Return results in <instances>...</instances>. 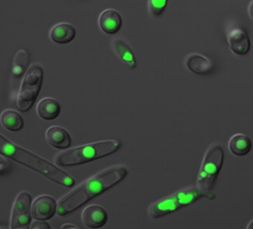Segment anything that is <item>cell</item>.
<instances>
[{
  "label": "cell",
  "instance_id": "cell-22",
  "mask_svg": "<svg viewBox=\"0 0 253 229\" xmlns=\"http://www.w3.org/2000/svg\"><path fill=\"white\" fill-rule=\"evenodd\" d=\"M31 229H50V226H49L47 223H45L44 221H42V220H36L35 222H33V223H32Z\"/></svg>",
  "mask_w": 253,
  "mask_h": 229
},
{
  "label": "cell",
  "instance_id": "cell-23",
  "mask_svg": "<svg viewBox=\"0 0 253 229\" xmlns=\"http://www.w3.org/2000/svg\"><path fill=\"white\" fill-rule=\"evenodd\" d=\"M9 166V164L7 163V161H6V159L3 157V155L1 156V174L3 175V173L5 174L6 173V167Z\"/></svg>",
  "mask_w": 253,
  "mask_h": 229
},
{
  "label": "cell",
  "instance_id": "cell-19",
  "mask_svg": "<svg viewBox=\"0 0 253 229\" xmlns=\"http://www.w3.org/2000/svg\"><path fill=\"white\" fill-rule=\"evenodd\" d=\"M0 122L2 126L10 131H19L24 126V120L21 115L12 110H6L2 113Z\"/></svg>",
  "mask_w": 253,
  "mask_h": 229
},
{
  "label": "cell",
  "instance_id": "cell-20",
  "mask_svg": "<svg viewBox=\"0 0 253 229\" xmlns=\"http://www.w3.org/2000/svg\"><path fill=\"white\" fill-rule=\"evenodd\" d=\"M28 64V52L25 50H19L14 59L12 74L15 76H21L22 74L25 71V67Z\"/></svg>",
  "mask_w": 253,
  "mask_h": 229
},
{
  "label": "cell",
  "instance_id": "cell-4",
  "mask_svg": "<svg viewBox=\"0 0 253 229\" xmlns=\"http://www.w3.org/2000/svg\"><path fill=\"white\" fill-rule=\"evenodd\" d=\"M224 162V150L219 145H211L205 153L200 173L197 178V187L205 193H211L216 177Z\"/></svg>",
  "mask_w": 253,
  "mask_h": 229
},
{
  "label": "cell",
  "instance_id": "cell-26",
  "mask_svg": "<svg viewBox=\"0 0 253 229\" xmlns=\"http://www.w3.org/2000/svg\"><path fill=\"white\" fill-rule=\"evenodd\" d=\"M248 229H253V221H252V222L249 224Z\"/></svg>",
  "mask_w": 253,
  "mask_h": 229
},
{
  "label": "cell",
  "instance_id": "cell-24",
  "mask_svg": "<svg viewBox=\"0 0 253 229\" xmlns=\"http://www.w3.org/2000/svg\"><path fill=\"white\" fill-rule=\"evenodd\" d=\"M62 229H78L79 228L77 227V226H75V225H71V224H66V225H63V227H62Z\"/></svg>",
  "mask_w": 253,
  "mask_h": 229
},
{
  "label": "cell",
  "instance_id": "cell-10",
  "mask_svg": "<svg viewBox=\"0 0 253 229\" xmlns=\"http://www.w3.org/2000/svg\"><path fill=\"white\" fill-rule=\"evenodd\" d=\"M111 47L116 56L120 59V61L126 65L129 70H133L136 68L137 63L133 51L126 44V42L121 38L115 37L111 41Z\"/></svg>",
  "mask_w": 253,
  "mask_h": 229
},
{
  "label": "cell",
  "instance_id": "cell-8",
  "mask_svg": "<svg viewBox=\"0 0 253 229\" xmlns=\"http://www.w3.org/2000/svg\"><path fill=\"white\" fill-rule=\"evenodd\" d=\"M57 203L49 195H40L36 198L32 206V218L46 221L52 218L57 212Z\"/></svg>",
  "mask_w": 253,
  "mask_h": 229
},
{
  "label": "cell",
  "instance_id": "cell-15",
  "mask_svg": "<svg viewBox=\"0 0 253 229\" xmlns=\"http://www.w3.org/2000/svg\"><path fill=\"white\" fill-rule=\"evenodd\" d=\"M36 113L43 120L51 121L60 115L61 105L54 98L45 97L37 105Z\"/></svg>",
  "mask_w": 253,
  "mask_h": 229
},
{
  "label": "cell",
  "instance_id": "cell-12",
  "mask_svg": "<svg viewBox=\"0 0 253 229\" xmlns=\"http://www.w3.org/2000/svg\"><path fill=\"white\" fill-rule=\"evenodd\" d=\"M100 30L107 34H115L120 31L122 26V18L118 11L113 9H107L102 11L98 18Z\"/></svg>",
  "mask_w": 253,
  "mask_h": 229
},
{
  "label": "cell",
  "instance_id": "cell-18",
  "mask_svg": "<svg viewBox=\"0 0 253 229\" xmlns=\"http://www.w3.org/2000/svg\"><path fill=\"white\" fill-rule=\"evenodd\" d=\"M252 147V140L249 138V136L242 133L234 134L229 141V149L235 156H246L250 153Z\"/></svg>",
  "mask_w": 253,
  "mask_h": 229
},
{
  "label": "cell",
  "instance_id": "cell-2",
  "mask_svg": "<svg viewBox=\"0 0 253 229\" xmlns=\"http://www.w3.org/2000/svg\"><path fill=\"white\" fill-rule=\"evenodd\" d=\"M0 152L1 155L5 157L32 169L54 183L62 185L63 187L74 186V178L60 169L58 165L56 166L44 158L32 154L29 150L15 146L2 135L0 136Z\"/></svg>",
  "mask_w": 253,
  "mask_h": 229
},
{
  "label": "cell",
  "instance_id": "cell-3",
  "mask_svg": "<svg viewBox=\"0 0 253 229\" xmlns=\"http://www.w3.org/2000/svg\"><path fill=\"white\" fill-rule=\"evenodd\" d=\"M120 147L121 143L118 140H106L78 146L57 154L55 163L61 167L78 166L110 156L118 151Z\"/></svg>",
  "mask_w": 253,
  "mask_h": 229
},
{
  "label": "cell",
  "instance_id": "cell-11",
  "mask_svg": "<svg viewBox=\"0 0 253 229\" xmlns=\"http://www.w3.org/2000/svg\"><path fill=\"white\" fill-rule=\"evenodd\" d=\"M45 140L49 146L57 149H65L71 146L72 139L69 133L58 125H52L45 131Z\"/></svg>",
  "mask_w": 253,
  "mask_h": 229
},
{
  "label": "cell",
  "instance_id": "cell-21",
  "mask_svg": "<svg viewBox=\"0 0 253 229\" xmlns=\"http://www.w3.org/2000/svg\"><path fill=\"white\" fill-rule=\"evenodd\" d=\"M169 0H148V11L153 18L160 17L166 10Z\"/></svg>",
  "mask_w": 253,
  "mask_h": 229
},
{
  "label": "cell",
  "instance_id": "cell-9",
  "mask_svg": "<svg viewBox=\"0 0 253 229\" xmlns=\"http://www.w3.org/2000/svg\"><path fill=\"white\" fill-rule=\"evenodd\" d=\"M108 214L104 208L99 205H91L85 208L82 213V221L89 229H99L105 226Z\"/></svg>",
  "mask_w": 253,
  "mask_h": 229
},
{
  "label": "cell",
  "instance_id": "cell-25",
  "mask_svg": "<svg viewBox=\"0 0 253 229\" xmlns=\"http://www.w3.org/2000/svg\"><path fill=\"white\" fill-rule=\"evenodd\" d=\"M249 11H250V14L252 15V17L253 18V0L251 2L250 4V7H249Z\"/></svg>",
  "mask_w": 253,
  "mask_h": 229
},
{
  "label": "cell",
  "instance_id": "cell-1",
  "mask_svg": "<svg viewBox=\"0 0 253 229\" xmlns=\"http://www.w3.org/2000/svg\"><path fill=\"white\" fill-rule=\"evenodd\" d=\"M126 175L127 170L122 165L111 167L95 174L94 177L85 180L58 202L57 213L60 216H64L73 212L91 199L115 187Z\"/></svg>",
  "mask_w": 253,
  "mask_h": 229
},
{
  "label": "cell",
  "instance_id": "cell-7",
  "mask_svg": "<svg viewBox=\"0 0 253 229\" xmlns=\"http://www.w3.org/2000/svg\"><path fill=\"white\" fill-rule=\"evenodd\" d=\"M181 208L179 205L178 193L175 192L168 197L160 199L150 204L148 208V216L151 219H159L169 215Z\"/></svg>",
  "mask_w": 253,
  "mask_h": 229
},
{
  "label": "cell",
  "instance_id": "cell-13",
  "mask_svg": "<svg viewBox=\"0 0 253 229\" xmlns=\"http://www.w3.org/2000/svg\"><path fill=\"white\" fill-rule=\"evenodd\" d=\"M228 42L233 52L246 55L251 49V40L247 32L241 29H234L228 34Z\"/></svg>",
  "mask_w": 253,
  "mask_h": 229
},
{
  "label": "cell",
  "instance_id": "cell-14",
  "mask_svg": "<svg viewBox=\"0 0 253 229\" xmlns=\"http://www.w3.org/2000/svg\"><path fill=\"white\" fill-rule=\"evenodd\" d=\"M76 36L74 27L68 23H59L55 25L49 32L51 41L59 44L72 42Z\"/></svg>",
  "mask_w": 253,
  "mask_h": 229
},
{
  "label": "cell",
  "instance_id": "cell-17",
  "mask_svg": "<svg viewBox=\"0 0 253 229\" xmlns=\"http://www.w3.org/2000/svg\"><path fill=\"white\" fill-rule=\"evenodd\" d=\"M178 198H179V205L181 208L189 206L192 203L198 201L201 198H206V199H214L215 194L213 193H205L201 191L199 188L190 187L180 190L177 191Z\"/></svg>",
  "mask_w": 253,
  "mask_h": 229
},
{
  "label": "cell",
  "instance_id": "cell-6",
  "mask_svg": "<svg viewBox=\"0 0 253 229\" xmlns=\"http://www.w3.org/2000/svg\"><path fill=\"white\" fill-rule=\"evenodd\" d=\"M32 195L21 191L15 198L11 209V229H27L32 221Z\"/></svg>",
  "mask_w": 253,
  "mask_h": 229
},
{
  "label": "cell",
  "instance_id": "cell-16",
  "mask_svg": "<svg viewBox=\"0 0 253 229\" xmlns=\"http://www.w3.org/2000/svg\"><path fill=\"white\" fill-rule=\"evenodd\" d=\"M186 66L197 75H208L213 69V64L208 58L200 54H191L186 59Z\"/></svg>",
  "mask_w": 253,
  "mask_h": 229
},
{
  "label": "cell",
  "instance_id": "cell-5",
  "mask_svg": "<svg viewBox=\"0 0 253 229\" xmlns=\"http://www.w3.org/2000/svg\"><path fill=\"white\" fill-rule=\"evenodd\" d=\"M43 71L39 63H34L25 75L17 96V108L23 113L32 109L40 93L42 84Z\"/></svg>",
  "mask_w": 253,
  "mask_h": 229
}]
</instances>
